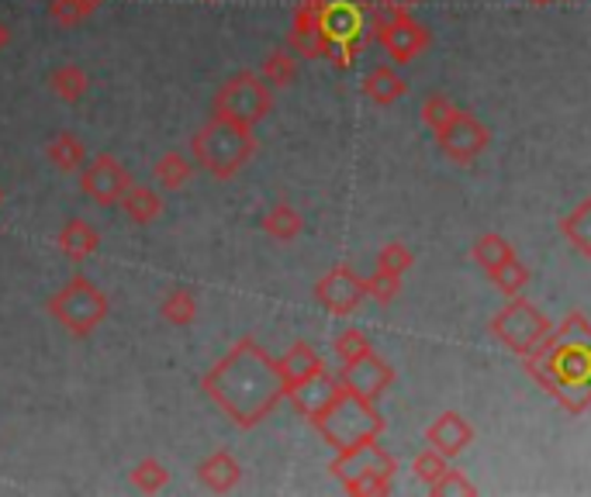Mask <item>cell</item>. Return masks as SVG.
<instances>
[{"label": "cell", "instance_id": "7402d4cb", "mask_svg": "<svg viewBox=\"0 0 591 497\" xmlns=\"http://www.w3.org/2000/svg\"><path fill=\"white\" fill-rule=\"evenodd\" d=\"M49 90L56 93L59 101H67V104H77L87 98V90H90V77L83 67H77V62H59V67L49 73Z\"/></svg>", "mask_w": 591, "mask_h": 497}, {"label": "cell", "instance_id": "d6a6232c", "mask_svg": "<svg viewBox=\"0 0 591 497\" xmlns=\"http://www.w3.org/2000/svg\"><path fill=\"white\" fill-rule=\"evenodd\" d=\"M332 349H335L339 363H353V359H360V356L373 353L370 338H367L360 328H342V332L332 338Z\"/></svg>", "mask_w": 591, "mask_h": 497}, {"label": "cell", "instance_id": "5b68a950", "mask_svg": "<svg viewBox=\"0 0 591 497\" xmlns=\"http://www.w3.org/2000/svg\"><path fill=\"white\" fill-rule=\"evenodd\" d=\"M46 307H49V318H56L70 335L87 338V335H93L104 325L108 311H111V301L90 276L77 273L49 297Z\"/></svg>", "mask_w": 591, "mask_h": 497}, {"label": "cell", "instance_id": "3957f363", "mask_svg": "<svg viewBox=\"0 0 591 497\" xmlns=\"http://www.w3.org/2000/svg\"><path fill=\"white\" fill-rule=\"evenodd\" d=\"M311 425H315V432L335 453H342L367 439H378L384 432V415L378 412V400H367L347 387H339V394L311 418Z\"/></svg>", "mask_w": 591, "mask_h": 497}, {"label": "cell", "instance_id": "e0dca14e", "mask_svg": "<svg viewBox=\"0 0 591 497\" xmlns=\"http://www.w3.org/2000/svg\"><path fill=\"white\" fill-rule=\"evenodd\" d=\"M56 245H59V253L67 256V260L83 263V260H90L101 248V232L93 229L90 222H83V217H70V222L59 229Z\"/></svg>", "mask_w": 591, "mask_h": 497}, {"label": "cell", "instance_id": "f35d334b", "mask_svg": "<svg viewBox=\"0 0 591 497\" xmlns=\"http://www.w3.org/2000/svg\"><path fill=\"white\" fill-rule=\"evenodd\" d=\"M11 39H14V31H11V24L0 18V52H4L8 45H11Z\"/></svg>", "mask_w": 591, "mask_h": 497}, {"label": "cell", "instance_id": "2e32d148", "mask_svg": "<svg viewBox=\"0 0 591 497\" xmlns=\"http://www.w3.org/2000/svg\"><path fill=\"white\" fill-rule=\"evenodd\" d=\"M339 377H332V373L329 369H322V373H315V377H308L304 384H298V387H291L288 390V397H291V404H294V408L311 422V418H315L322 408H325V404L339 394Z\"/></svg>", "mask_w": 591, "mask_h": 497}, {"label": "cell", "instance_id": "d4e9b609", "mask_svg": "<svg viewBox=\"0 0 591 497\" xmlns=\"http://www.w3.org/2000/svg\"><path fill=\"white\" fill-rule=\"evenodd\" d=\"M191 176H194V163L177 149L163 152L152 166V180L160 183L163 191H183V186L191 183Z\"/></svg>", "mask_w": 591, "mask_h": 497}, {"label": "cell", "instance_id": "9a60e30c", "mask_svg": "<svg viewBox=\"0 0 591 497\" xmlns=\"http://www.w3.org/2000/svg\"><path fill=\"white\" fill-rule=\"evenodd\" d=\"M198 480L211 494H229L242 480V466H239V459L229 449H214V453H208L198 463Z\"/></svg>", "mask_w": 591, "mask_h": 497}, {"label": "cell", "instance_id": "9c48e42d", "mask_svg": "<svg viewBox=\"0 0 591 497\" xmlns=\"http://www.w3.org/2000/svg\"><path fill=\"white\" fill-rule=\"evenodd\" d=\"M136 180L124 170V163L111 152H98L90 155L87 166L80 170V191L87 201H93L98 207H118L124 191H129Z\"/></svg>", "mask_w": 591, "mask_h": 497}, {"label": "cell", "instance_id": "b9f144b4", "mask_svg": "<svg viewBox=\"0 0 591 497\" xmlns=\"http://www.w3.org/2000/svg\"><path fill=\"white\" fill-rule=\"evenodd\" d=\"M93 4H104V0H93Z\"/></svg>", "mask_w": 591, "mask_h": 497}, {"label": "cell", "instance_id": "e575fe53", "mask_svg": "<svg viewBox=\"0 0 591 497\" xmlns=\"http://www.w3.org/2000/svg\"><path fill=\"white\" fill-rule=\"evenodd\" d=\"M367 291H370V297L378 301V304L398 301V294H401V273H391V270L378 266V270L367 276Z\"/></svg>", "mask_w": 591, "mask_h": 497}, {"label": "cell", "instance_id": "1f68e13d", "mask_svg": "<svg viewBox=\"0 0 591 497\" xmlns=\"http://www.w3.org/2000/svg\"><path fill=\"white\" fill-rule=\"evenodd\" d=\"M450 470V456H443V453H435L432 446L429 449H422L415 459H412V474L425 484V490L435 484V480H440L443 474Z\"/></svg>", "mask_w": 591, "mask_h": 497}, {"label": "cell", "instance_id": "7c38bea8", "mask_svg": "<svg viewBox=\"0 0 591 497\" xmlns=\"http://www.w3.org/2000/svg\"><path fill=\"white\" fill-rule=\"evenodd\" d=\"M288 45L301 55V59H329L332 42L325 31V14L319 0H301L291 18V31H288Z\"/></svg>", "mask_w": 591, "mask_h": 497}, {"label": "cell", "instance_id": "4fadbf2b", "mask_svg": "<svg viewBox=\"0 0 591 497\" xmlns=\"http://www.w3.org/2000/svg\"><path fill=\"white\" fill-rule=\"evenodd\" d=\"M394 381H398L394 366L384 356H378V353H367V356H360L353 363L339 366V384L347 390H353V394H360V397H367V400L384 397Z\"/></svg>", "mask_w": 591, "mask_h": 497}, {"label": "cell", "instance_id": "8d00e7d4", "mask_svg": "<svg viewBox=\"0 0 591 497\" xmlns=\"http://www.w3.org/2000/svg\"><path fill=\"white\" fill-rule=\"evenodd\" d=\"M429 494L432 497H457V494H463V497H474L478 494V487L471 484V480H467V474L463 470H457V466H450V470L440 477V480H435L432 487H429Z\"/></svg>", "mask_w": 591, "mask_h": 497}, {"label": "cell", "instance_id": "4316f807", "mask_svg": "<svg viewBox=\"0 0 591 497\" xmlns=\"http://www.w3.org/2000/svg\"><path fill=\"white\" fill-rule=\"evenodd\" d=\"M160 315L163 322L177 325V328H187L194 325L198 318V294L191 287H170L160 301Z\"/></svg>", "mask_w": 591, "mask_h": 497}, {"label": "cell", "instance_id": "836d02e7", "mask_svg": "<svg viewBox=\"0 0 591 497\" xmlns=\"http://www.w3.org/2000/svg\"><path fill=\"white\" fill-rule=\"evenodd\" d=\"M453 111H457V104L447 98V93H429V98L422 101V124H425V129L435 135V132H440L443 129V124L453 118Z\"/></svg>", "mask_w": 591, "mask_h": 497}, {"label": "cell", "instance_id": "83f0119b", "mask_svg": "<svg viewBox=\"0 0 591 497\" xmlns=\"http://www.w3.org/2000/svg\"><path fill=\"white\" fill-rule=\"evenodd\" d=\"M260 77L277 90V87H291L298 80V52L291 45L284 49H273L267 52L263 67H260Z\"/></svg>", "mask_w": 591, "mask_h": 497}, {"label": "cell", "instance_id": "6da1fadb", "mask_svg": "<svg viewBox=\"0 0 591 497\" xmlns=\"http://www.w3.org/2000/svg\"><path fill=\"white\" fill-rule=\"evenodd\" d=\"M201 390L218 412L246 432L263 425L277 404L288 397L280 363L253 335L232 342V349L201 377Z\"/></svg>", "mask_w": 591, "mask_h": 497}, {"label": "cell", "instance_id": "603a6c76", "mask_svg": "<svg viewBox=\"0 0 591 497\" xmlns=\"http://www.w3.org/2000/svg\"><path fill=\"white\" fill-rule=\"evenodd\" d=\"M560 235H564V242L578 256L591 260V197L578 201V207L571 214L560 217Z\"/></svg>", "mask_w": 591, "mask_h": 497}, {"label": "cell", "instance_id": "74e56055", "mask_svg": "<svg viewBox=\"0 0 591 497\" xmlns=\"http://www.w3.org/2000/svg\"><path fill=\"white\" fill-rule=\"evenodd\" d=\"M373 4H378L384 14H412L422 0H373Z\"/></svg>", "mask_w": 591, "mask_h": 497}, {"label": "cell", "instance_id": "ba28073f", "mask_svg": "<svg viewBox=\"0 0 591 497\" xmlns=\"http://www.w3.org/2000/svg\"><path fill=\"white\" fill-rule=\"evenodd\" d=\"M370 28H373L370 31L373 42H378L388 52V59H394L398 67H404V62L422 55L432 42L429 28L422 21H415L412 14H384L381 11V14H373Z\"/></svg>", "mask_w": 591, "mask_h": 497}, {"label": "cell", "instance_id": "ab89813d", "mask_svg": "<svg viewBox=\"0 0 591 497\" xmlns=\"http://www.w3.org/2000/svg\"><path fill=\"white\" fill-rule=\"evenodd\" d=\"M525 4H533V8H547V4H553V0H525Z\"/></svg>", "mask_w": 591, "mask_h": 497}, {"label": "cell", "instance_id": "277c9868", "mask_svg": "<svg viewBox=\"0 0 591 497\" xmlns=\"http://www.w3.org/2000/svg\"><path fill=\"white\" fill-rule=\"evenodd\" d=\"M329 474L347 487V494L357 497H381L391 490V480L398 474V459L378 443V439H367L353 449H342L335 453Z\"/></svg>", "mask_w": 591, "mask_h": 497}, {"label": "cell", "instance_id": "f1b7e54d", "mask_svg": "<svg viewBox=\"0 0 591 497\" xmlns=\"http://www.w3.org/2000/svg\"><path fill=\"white\" fill-rule=\"evenodd\" d=\"M170 484V474H167V466L163 459H156V456H146L132 466V487L142 490V494H160L163 487Z\"/></svg>", "mask_w": 591, "mask_h": 497}, {"label": "cell", "instance_id": "30bf717a", "mask_svg": "<svg viewBox=\"0 0 591 497\" xmlns=\"http://www.w3.org/2000/svg\"><path fill=\"white\" fill-rule=\"evenodd\" d=\"M435 142H440V149H443V155H447L450 163L474 166L481 155H484V149L491 145V132L484 129V124L471 111L457 108L453 118L443 124L440 132H435Z\"/></svg>", "mask_w": 591, "mask_h": 497}, {"label": "cell", "instance_id": "d590c367", "mask_svg": "<svg viewBox=\"0 0 591 497\" xmlns=\"http://www.w3.org/2000/svg\"><path fill=\"white\" fill-rule=\"evenodd\" d=\"M378 266L381 270H391V273H409L415 266V253L404 242H388L381 253H378Z\"/></svg>", "mask_w": 591, "mask_h": 497}, {"label": "cell", "instance_id": "52a82bcc", "mask_svg": "<svg viewBox=\"0 0 591 497\" xmlns=\"http://www.w3.org/2000/svg\"><path fill=\"white\" fill-rule=\"evenodd\" d=\"M211 114H222L229 121H239V124H249V129H257L260 121H267L273 114V87L260 73L242 70V73L229 77L222 87L214 90Z\"/></svg>", "mask_w": 591, "mask_h": 497}, {"label": "cell", "instance_id": "f546056e", "mask_svg": "<svg viewBox=\"0 0 591 497\" xmlns=\"http://www.w3.org/2000/svg\"><path fill=\"white\" fill-rule=\"evenodd\" d=\"M101 4H93V0H49V18L62 28H73L83 24L98 14Z\"/></svg>", "mask_w": 591, "mask_h": 497}, {"label": "cell", "instance_id": "484cf974", "mask_svg": "<svg viewBox=\"0 0 591 497\" xmlns=\"http://www.w3.org/2000/svg\"><path fill=\"white\" fill-rule=\"evenodd\" d=\"M471 256H474V263H478V266L491 276L494 270H502L505 263H512V260H515V248H512V242H509L505 235H498V232H484V235L474 242Z\"/></svg>", "mask_w": 591, "mask_h": 497}, {"label": "cell", "instance_id": "5bb4252c", "mask_svg": "<svg viewBox=\"0 0 591 497\" xmlns=\"http://www.w3.org/2000/svg\"><path fill=\"white\" fill-rule=\"evenodd\" d=\"M474 425L467 422L463 415L457 412H443L440 418H432L429 428H425V443L435 449V453H443V456H460L474 446Z\"/></svg>", "mask_w": 591, "mask_h": 497}, {"label": "cell", "instance_id": "7bdbcfd3", "mask_svg": "<svg viewBox=\"0 0 591 497\" xmlns=\"http://www.w3.org/2000/svg\"><path fill=\"white\" fill-rule=\"evenodd\" d=\"M204 4H211V0H204Z\"/></svg>", "mask_w": 591, "mask_h": 497}, {"label": "cell", "instance_id": "cb8c5ba5", "mask_svg": "<svg viewBox=\"0 0 591 497\" xmlns=\"http://www.w3.org/2000/svg\"><path fill=\"white\" fill-rule=\"evenodd\" d=\"M263 232L273 239V242H294L301 232H304V217L294 204L288 201H277L267 214H263Z\"/></svg>", "mask_w": 591, "mask_h": 497}, {"label": "cell", "instance_id": "4dcf8cb0", "mask_svg": "<svg viewBox=\"0 0 591 497\" xmlns=\"http://www.w3.org/2000/svg\"><path fill=\"white\" fill-rule=\"evenodd\" d=\"M491 284L502 291L505 297H515V294H522L529 287V266L519 263V256H515L512 263H505L502 270L491 273Z\"/></svg>", "mask_w": 591, "mask_h": 497}, {"label": "cell", "instance_id": "ac0fdd59", "mask_svg": "<svg viewBox=\"0 0 591 497\" xmlns=\"http://www.w3.org/2000/svg\"><path fill=\"white\" fill-rule=\"evenodd\" d=\"M280 363V377H284V387L291 390V387H298V384H304L308 377H315V373H322L325 369V363H322V356L308 346V342H294V346L277 359Z\"/></svg>", "mask_w": 591, "mask_h": 497}, {"label": "cell", "instance_id": "60d3db41", "mask_svg": "<svg viewBox=\"0 0 591 497\" xmlns=\"http://www.w3.org/2000/svg\"><path fill=\"white\" fill-rule=\"evenodd\" d=\"M0 204H4V186H0Z\"/></svg>", "mask_w": 591, "mask_h": 497}, {"label": "cell", "instance_id": "ffe728a7", "mask_svg": "<svg viewBox=\"0 0 591 497\" xmlns=\"http://www.w3.org/2000/svg\"><path fill=\"white\" fill-rule=\"evenodd\" d=\"M46 160L59 170V173H80L87 166V145L80 142V135L73 132H56L46 145Z\"/></svg>", "mask_w": 591, "mask_h": 497}, {"label": "cell", "instance_id": "8992f818", "mask_svg": "<svg viewBox=\"0 0 591 497\" xmlns=\"http://www.w3.org/2000/svg\"><path fill=\"white\" fill-rule=\"evenodd\" d=\"M550 332H553L550 318L522 294L509 297L505 307L491 318V335L498 346H505L509 353H515L522 359L540 356V349L550 342Z\"/></svg>", "mask_w": 591, "mask_h": 497}, {"label": "cell", "instance_id": "44dd1931", "mask_svg": "<svg viewBox=\"0 0 591 497\" xmlns=\"http://www.w3.org/2000/svg\"><path fill=\"white\" fill-rule=\"evenodd\" d=\"M121 211H124V217H129L132 225H152L156 217L163 214V197L152 191V186H142V183H132L129 191H124V197H121V204H118Z\"/></svg>", "mask_w": 591, "mask_h": 497}, {"label": "cell", "instance_id": "d6986e66", "mask_svg": "<svg viewBox=\"0 0 591 497\" xmlns=\"http://www.w3.org/2000/svg\"><path fill=\"white\" fill-rule=\"evenodd\" d=\"M404 93H409V80H404L394 67H373L363 77V98L381 104V108H391L394 101L404 98Z\"/></svg>", "mask_w": 591, "mask_h": 497}, {"label": "cell", "instance_id": "8fae6325", "mask_svg": "<svg viewBox=\"0 0 591 497\" xmlns=\"http://www.w3.org/2000/svg\"><path fill=\"white\" fill-rule=\"evenodd\" d=\"M370 297L367 276H360L350 263H335L315 280V301L335 318H347Z\"/></svg>", "mask_w": 591, "mask_h": 497}, {"label": "cell", "instance_id": "7a4b0ae2", "mask_svg": "<svg viewBox=\"0 0 591 497\" xmlns=\"http://www.w3.org/2000/svg\"><path fill=\"white\" fill-rule=\"evenodd\" d=\"M257 135L249 124L229 121L222 114H211L201 129L191 135V152H194V163L214 176V180H236L249 160L257 155Z\"/></svg>", "mask_w": 591, "mask_h": 497}]
</instances>
